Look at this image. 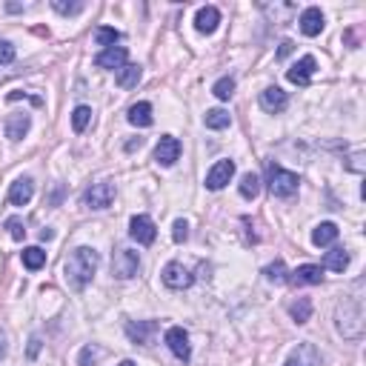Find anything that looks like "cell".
<instances>
[{
  "instance_id": "7c38bea8",
  "label": "cell",
  "mask_w": 366,
  "mask_h": 366,
  "mask_svg": "<svg viewBox=\"0 0 366 366\" xmlns=\"http://www.w3.org/2000/svg\"><path fill=\"white\" fill-rule=\"evenodd\" d=\"M286 106H289V94H286L281 86H266V89L261 92V109H263V112L281 114Z\"/></svg>"
},
{
  "instance_id": "4316f807",
  "label": "cell",
  "mask_w": 366,
  "mask_h": 366,
  "mask_svg": "<svg viewBox=\"0 0 366 366\" xmlns=\"http://www.w3.org/2000/svg\"><path fill=\"white\" fill-rule=\"evenodd\" d=\"M203 123H206V129H226L229 123H232V118H229V112L226 109H209L206 114H203Z\"/></svg>"
},
{
  "instance_id": "52a82bcc",
  "label": "cell",
  "mask_w": 366,
  "mask_h": 366,
  "mask_svg": "<svg viewBox=\"0 0 366 366\" xmlns=\"http://www.w3.org/2000/svg\"><path fill=\"white\" fill-rule=\"evenodd\" d=\"M166 346L169 352L175 355L178 360H189L192 358V343H189V332L183 329V326H169L166 329Z\"/></svg>"
},
{
  "instance_id": "7402d4cb",
  "label": "cell",
  "mask_w": 366,
  "mask_h": 366,
  "mask_svg": "<svg viewBox=\"0 0 366 366\" xmlns=\"http://www.w3.org/2000/svg\"><path fill=\"white\" fill-rule=\"evenodd\" d=\"M126 118H129V123H132V126H138V129H146V126H152V121H155V118H152V103H146V101H141V103H132Z\"/></svg>"
},
{
  "instance_id": "b9f144b4",
  "label": "cell",
  "mask_w": 366,
  "mask_h": 366,
  "mask_svg": "<svg viewBox=\"0 0 366 366\" xmlns=\"http://www.w3.org/2000/svg\"><path fill=\"white\" fill-rule=\"evenodd\" d=\"M6 355V346H3V340H0V358H3Z\"/></svg>"
},
{
  "instance_id": "9a60e30c",
  "label": "cell",
  "mask_w": 366,
  "mask_h": 366,
  "mask_svg": "<svg viewBox=\"0 0 366 366\" xmlns=\"http://www.w3.org/2000/svg\"><path fill=\"white\" fill-rule=\"evenodd\" d=\"M283 366H321V355L312 343H298V349H292Z\"/></svg>"
},
{
  "instance_id": "1f68e13d",
  "label": "cell",
  "mask_w": 366,
  "mask_h": 366,
  "mask_svg": "<svg viewBox=\"0 0 366 366\" xmlns=\"http://www.w3.org/2000/svg\"><path fill=\"white\" fill-rule=\"evenodd\" d=\"M212 94H215L218 101H229L235 94V81L232 78H221L215 86H212Z\"/></svg>"
},
{
  "instance_id": "d4e9b609",
  "label": "cell",
  "mask_w": 366,
  "mask_h": 366,
  "mask_svg": "<svg viewBox=\"0 0 366 366\" xmlns=\"http://www.w3.org/2000/svg\"><path fill=\"white\" fill-rule=\"evenodd\" d=\"M323 266L332 269V272H343V269L349 266V252H346V249H332V252H326Z\"/></svg>"
},
{
  "instance_id": "d6a6232c",
  "label": "cell",
  "mask_w": 366,
  "mask_h": 366,
  "mask_svg": "<svg viewBox=\"0 0 366 366\" xmlns=\"http://www.w3.org/2000/svg\"><path fill=\"white\" fill-rule=\"evenodd\" d=\"M263 275H266V281H272V283H283V281H286V263H283V261L269 263V266L263 269Z\"/></svg>"
},
{
  "instance_id": "836d02e7",
  "label": "cell",
  "mask_w": 366,
  "mask_h": 366,
  "mask_svg": "<svg viewBox=\"0 0 366 366\" xmlns=\"http://www.w3.org/2000/svg\"><path fill=\"white\" fill-rule=\"evenodd\" d=\"M189 238V223L183 221V218H178L175 223H172V241L175 243H183Z\"/></svg>"
},
{
  "instance_id": "2e32d148",
  "label": "cell",
  "mask_w": 366,
  "mask_h": 366,
  "mask_svg": "<svg viewBox=\"0 0 366 366\" xmlns=\"http://www.w3.org/2000/svg\"><path fill=\"white\" fill-rule=\"evenodd\" d=\"M289 275H292L289 281H292L295 286H318L323 281V269L315 266V263H303V266H298L295 272H289Z\"/></svg>"
},
{
  "instance_id": "e0dca14e",
  "label": "cell",
  "mask_w": 366,
  "mask_h": 366,
  "mask_svg": "<svg viewBox=\"0 0 366 366\" xmlns=\"http://www.w3.org/2000/svg\"><path fill=\"white\" fill-rule=\"evenodd\" d=\"M34 195V181L32 178H17L9 189V203L12 206H26Z\"/></svg>"
},
{
  "instance_id": "5bb4252c",
  "label": "cell",
  "mask_w": 366,
  "mask_h": 366,
  "mask_svg": "<svg viewBox=\"0 0 366 366\" xmlns=\"http://www.w3.org/2000/svg\"><path fill=\"white\" fill-rule=\"evenodd\" d=\"M301 32L306 34V37H318L321 32H323V12L318 9V6H309V9H303L301 12Z\"/></svg>"
},
{
  "instance_id": "83f0119b",
  "label": "cell",
  "mask_w": 366,
  "mask_h": 366,
  "mask_svg": "<svg viewBox=\"0 0 366 366\" xmlns=\"http://www.w3.org/2000/svg\"><path fill=\"white\" fill-rule=\"evenodd\" d=\"M289 315H292L295 323H306L312 318V301L309 298H298L292 306H289Z\"/></svg>"
},
{
  "instance_id": "e575fe53",
  "label": "cell",
  "mask_w": 366,
  "mask_h": 366,
  "mask_svg": "<svg viewBox=\"0 0 366 366\" xmlns=\"http://www.w3.org/2000/svg\"><path fill=\"white\" fill-rule=\"evenodd\" d=\"M6 229H9V235H12L14 241H23V238H26V226H23L21 218H9V221H6Z\"/></svg>"
},
{
  "instance_id": "f1b7e54d",
  "label": "cell",
  "mask_w": 366,
  "mask_h": 366,
  "mask_svg": "<svg viewBox=\"0 0 366 366\" xmlns=\"http://www.w3.org/2000/svg\"><path fill=\"white\" fill-rule=\"evenodd\" d=\"M118 41H121V32H118V29H112V26H101L98 32H94V43L103 46V49H112Z\"/></svg>"
},
{
  "instance_id": "277c9868",
  "label": "cell",
  "mask_w": 366,
  "mask_h": 366,
  "mask_svg": "<svg viewBox=\"0 0 366 366\" xmlns=\"http://www.w3.org/2000/svg\"><path fill=\"white\" fill-rule=\"evenodd\" d=\"M138 269H141V255L134 252V249H118L112 258V275L114 278H121V281H129L138 275Z\"/></svg>"
},
{
  "instance_id": "f35d334b",
  "label": "cell",
  "mask_w": 366,
  "mask_h": 366,
  "mask_svg": "<svg viewBox=\"0 0 366 366\" xmlns=\"http://www.w3.org/2000/svg\"><path fill=\"white\" fill-rule=\"evenodd\" d=\"M292 46H295L292 41H283V43H281V52H278V57H286L289 52H292Z\"/></svg>"
},
{
  "instance_id": "74e56055",
  "label": "cell",
  "mask_w": 366,
  "mask_h": 366,
  "mask_svg": "<svg viewBox=\"0 0 366 366\" xmlns=\"http://www.w3.org/2000/svg\"><path fill=\"white\" fill-rule=\"evenodd\" d=\"M37 352H41V338H32L29 340V358H37Z\"/></svg>"
},
{
  "instance_id": "ffe728a7",
  "label": "cell",
  "mask_w": 366,
  "mask_h": 366,
  "mask_svg": "<svg viewBox=\"0 0 366 366\" xmlns=\"http://www.w3.org/2000/svg\"><path fill=\"white\" fill-rule=\"evenodd\" d=\"M29 126H32V118L26 112L23 114H9V118H6V138L9 141H23Z\"/></svg>"
},
{
  "instance_id": "4fadbf2b",
  "label": "cell",
  "mask_w": 366,
  "mask_h": 366,
  "mask_svg": "<svg viewBox=\"0 0 366 366\" xmlns=\"http://www.w3.org/2000/svg\"><path fill=\"white\" fill-rule=\"evenodd\" d=\"M126 57H129V52L123 49V46H112V49H103L98 57H94V66L98 69H106V72H121L123 66H126Z\"/></svg>"
},
{
  "instance_id": "8fae6325",
  "label": "cell",
  "mask_w": 366,
  "mask_h": 366,
  "mask_svg": "<svg viewBox=\"0 0 366 366\" xmlns=\"http://www.w3.org/2000/svg\"><path fill=\"white\" fill-rule=\"evenodd\" d=\"M178 158H181V141L172 138V134H163V138L158 141V146H155V161L161 166H175Z\"/></svg>"
},
{
  "instance_id": "5b68a950",
  "label": "cell",
  "mask_w": 366,
  "mask_h": 366,
  "mask_svg": "<svg viewBox=\"0 0 366 366\" xmlns=\"http://www.w3.org/2000/svg\"><path fill=\"white\" fill-rule=\"evenodd\" d=\"M114 195H118V189L109 181H101V183H92L86 192H83V206L86 209H109Z\"/></svg>"
},
{
  "instance_id": "cb8c5ba5",
  "label": "cell",
  "mask_w": 366,
  "mask_h": 366,
  "mask_svg": "<svg viewBox=\"0 0 366 366\" xmlns=\"http://www.w3.org/2000/svg\"><path fill=\"white\" fill-rule=\"evenodd\" d=\"M23 266L29 269V272H37V269H43L46 266V252L41 246H29V249H23Z\"/></svg>"
},
{
  "instance_id": "ac0fdd59",
  "label": "cell",
  "mask_w": 366,
  "mask_h": 366,
  "mask_svg": "<svg viewBox=\"0 0 366 366\" xmlns=\"http://www.w3.org/2000/svg\"><path fill=\"white\" fill-rule=\"evenodd\" d=\"M158 332V323L155 321H141V323H126V335L134 340V343H143L149 346L152 343V335Z\"/></svg>"
},
{
  "instance_id": "6da1fadb",
  "label": "cell",
  "mask_w": 366,
  "mask_h": 366,
  "mask_svg": "<svg viewBox=\"0 0 366 366\" xmlns=\"http://www.w3.org/2000/svg\"><path fill=\"white\" fill-rule=\"evenodd\" d=\"M98 266H101V255L94 252L92 246H78V249L72 252V258L66 261V266H63L66 283H69L72 289H83V286L94 278Z\"/></svg>"
},
{
  "instance_id": "f546056e",
  "label": "cell",
  "mask_w": 366,
  "mask_h": 366,
  "mask_svg": "<svg viewBox=\"0 0 366 366\" xmlns=\"http://www.w3.org/2000/svg\"><path fill=\"white\" fill-rule=\"evenodd\" d=\"M89 123H92V109H89V106H78V109L72 112V129L78 132V134L86 132Z\"/></svg>"
},
{
  "instance_id": "9c48e42d",
  "label": "cell",
  "mask_w": 366,
  "mask_h": 366,
  "mask_svg": "<svg viewBox=\"0 0 366 366\" xmlns=\"http://www.w3.org/2000/svg\"><path fill=\"white\" fill-rule=\"evenodd\" d=\"M232 178H235V161H218L206 175V189L221 192Z\"/></svg>"
},
{
  "instance_id": "4dcf8cb0",
  "label": "cell",
  "mask_w": 366,
  "mask_h": 366,
  "mask_svg": "<svg viewBox=\"0 0 366 366\" xmlns=\"http://www.w3.org/2000/svg\"><path fill=\"white\" fill-rule=\"evenodd\" d=\"M52 9L57 12V14H81L83 9H86V3L83 0H74V3H66V0H52Z\"/></svg>"
},
{
  "instance_id": "d590c367",
  "label": "cell",
  "mask_w": 366,
  "mask_h": 366,
  "mask_svg": "<svg viewBox=\"0 0 366 366\" xmlns=\"http://www.w3.org/2000/svg\"><path fill=\"white\" fill-rule=\"evenodd\" d=\"M101 355L103 352L98 349V346H83V349H81V366H92Z\"/></svg>"
},
{
  "instance_id": "8992f818",
  "label": "cell",
  "mask_w": 366,
  "mask_h": 366,
  "mask_svg": "<svg viewBox=\"0 0 366 366\" xmlns=\"http://www.w3.org/2000/svg\"><path fill=\"white\" fill-rule=\"evenodd\" d=\"M129 235H132V241H138L141 246H149V243H155V238H158V226H155V221H152L149 215H134L129 221Z\"/></svg>"
},
{
  "instance_id": "30bf717a",
  "label": "cell",
  "mask_w": 366,
  "mask_h": 366,
  "mask_svg": "<svg viewBox=\"0 0 366 366\" xmlns=\"http://www.w3.org/2000/svg\"><path fill=\"white\" fill-rule=\"evenodd\" d=\"M315 72H318V61H315L312 54H306V57H301V61L286 72V78H289V83H295V86H309Z\"/></svg>"
},
{
  "instance_id": "484cf974",
  "label": "cell",
  "mask_w": 366,
  "mask_h": 366,
  "mask_svg": "<svg viewBox=\"0 0 366 366\" xmlns=\"http://www.w3.org/2000/svg\"><path fill=\"white\" fill-rule=\"evenodd\" d=\"M241 198H246V201H255L258 198V192H261V178L255 175V172H246V175L241 178Z\"/></svg>"
},
{
  "instance_id": "7a4b0ae2",
  "label": "cell",
  "mask_w": 366,
  "mask_h": 366,
  "mask_svg": "<svg viewBox=\"0 0 366 366\" xmlns=\"http://www.w3.org/2000/svg\"><path fill=\"white\" fill-rule=\"evenodd\" d=\"M335 326H338V332L343 338H349V340H358L363 335V301L358 295L352 298H346L340 306H338V312H335Z\"/></svg>"
},
{
  "instance_id": "60d3db41",
  "label": "cell",
  "mask_w": 366,
  "mask_h": 366,
  "mask_svg": "<svg viewBox=\"0 0 366 366\" xmlns=\"http://www.w3.org/2000/svg\"><path fill=\"white\" fill-rule=\"evenodd\" d=\"M41 238H43V241H52V238H54V232H52V229H43Z\"/></svg>"
},
{
  "instance_id": "44dd1931",
  "label": "cell",
  "mask_w": 366,
  "mask_h": 366,
  "mask_svg": "<svg viewBox=\"0 0 366 366\" xmlns=\"http://www.w3.org/2000/svg\"><path fill=\"white\" fill-rule=\"evenodd\" d=\"M338 235H340V229L332 221H323V223H318L312 229V243L315 246H332L338 241Z\"/></svg>"
},
{
  "instance_id": "7bdbcfd3",
  "label": "cell",
  "mask_w": 366,
  "mask_h": 366,
  "mask_svg": "<svg viewBox=\"0 0 366 366\" xmlns=\"http://www.w3.org/2000/svg\"><path fill=\"white\" fill-rule=\"evenodd\" d=\"M121 366H138V363H134V360H123Z\"/></svg>"
},
{
  "instance_id": "3957f363",
  "label": "cell",
  "mask_w": 366,
  "mask_h": 366,
  "mask_svg": "<svg viewBox=\"0 0 366 366\" xmlns=\"http://www.w3.org/2000/svg\"><path fill=\"white\" fill-rule=\"evenodd\" d=\"M266 178H269V192H272L275 198H295L298 195V186H301V178L295 172H289L278 163H266Z\"/></svg>"
},
{
  "instance_id": "ab89813d",
  "label": "cell",
  "mask_w": 366,
  "mask_h": 366,
  "mask_svg": "<svg viewBox=\"0 0 366 366\" xmlns=\"http://www.w3.org/2000/svg\"><path fill=\"white\" fill-rule=\"evenodd\" d=\"M360 161H363V158H360V155H355V158H352V163H349V169H355V172H363Z\"/></svg>"
},
{
  "instance_id": "ba28073f",
  "label": "cell",
  "mask_w": 366,
  "mask_h": 366,
  "mask_svg": "<svg viewBox=\"0 0 366 366\" xmlns=\"http://www.w3.org/2000/svg\"><path fill=\"white\" fill-rule=\"evenodd\" d=\"M161 278H163V283L169 286V289H189L192 283H195V275L189 272V269L183 266V263H178V261H172V263H166L163 266V272H161Z\"/></svg>"
},
{
  "instance_id": "d6986e66",
  "label": "cell",
  "mask_w": 366,
  "mask_h": 366,
  "mask_svg": "<svg viewBox=\"0 0 366 366\" xmlns=\"http://www.w3.org/2000/svg\"><path fill=\"white\" fill-rule=\"evenodd\" d=\"M218 23H221V12H218L215 6L198 9V14H195V29H198L201 34H212V32L218 29Z\"/></svg>"
},
{
  "instance_id": "8d00e7d4",
  "label": "cell",
  "mask_w": 366,
  "mask_h": 366,
  "mask_svg": "<svg viewBox=\"0 0 366 366\" xmlns=\"http://www.w3.org/2000/svg\"><path fill=\"white\" fill-rule=\"evenodd\" d=\"M14 61V46L9 41H0V63H12Z\"/></svg>"
},
{
  "instance_id": "603a6c76",
  "label": "cell",
  "mask_w": 366,
  "mask_h": 366,
  "mask_svg": "<svg viewBox=\"0 0 366 366\" xmlns=\"http://www.w3.org/2000/svg\"><path fill=\"white\" fill-rule=\"evenodd\" d=\"M143 78V69L138 63H126L121 72H118V86L121 89H134Z\"/></svg>"
}]
</instances>
